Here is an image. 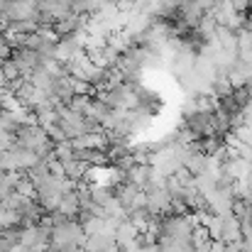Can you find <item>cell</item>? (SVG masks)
I'll return each mask as SVG.
<instances>
[{"label":"cell","mask_w":252,"mask_h":252,"mask_svg":"<svg viewBox=\"0 0 252 252\" xmlns=\"http://www.w3.org/2000/svg\"><path fill=\"white\" fill-rule=\"evenodd\" d=\"M142 252H159V245H157V243H145V245H142Z\"/></svg>","instance_id":"obj_9"},{"label":"cell","mask_w":252,"mask_h":252,"mask_svg":"<svg viewBox=\"0 0 252 252\" xmlns=\"http://www.w3.org/2000/svg\"><path fill=\"white\" fill-rule=\"evenodd\" d=\"M15 193H20L22 198H30V201H34L37 191H34V184H32V179H30L27 174H22V176L15 181Z\"/></svg>","instance_id":"obj_6"},{"label":"cell","mask_w":252,"mask_h":252,"mask_svg":"<svg viewBox=\"0 0 252 252\" xmlns=\"http://www.w3.org/2000/svg\"><path fill=\"white\" fill-rule=\"evenodd\" d=\"M57 213H62L64 218H74V220L79 218V213H81V203H79V193H76V189L62 196Z\"/></svg>","instance_id":"obj_4"},{"label":"cell","mask_w":252,"mask_h":252,"mask_svg":"<svg viewBox=\"0 0 252 252\" xmlns=\"http://www.w3.org/2000/svg\"><path fill=\"white\" fill-rule=\"evenodd\" d=\"M203 243H211V235H208V230H206L203 225H196V228L191 230V245L198 248V245H203Z\"/></svg>","instance_id":"obj_7"},{"label":"cell","mask_w":252,"mask_h":252,"mask_svg":"<svg viewBox=\"0 0 252 252\" xmlns=\"http://www.w3.org/2000/svg\"><path fill=\"white\" fill-rule=\"evenodd\" d=\"M152 174H155L152 164H135V167H130L123 174V184H132V186H137L140 191H145V189L150 186Z\"/></svg>","instance_id":"obj_1"},{"label":"cell","mask_w":252,"mask_h":252,"mask_svg":"<svg viewBox=\"0 0 252 252\" xmlns=\"http://www.w3.org/2000/svg\"><path fill=\"white\" fill-rule=\"evenodd\" d=\"M240 240H243V223L235 216H225L223 218V230H220V243L235 245Z\"/></svg>","instance_id":"obj_2"},{"label":"cell","mask_w":252,"mask_h":252,"mask_svg":"<svg viewBox=\"0 0 252 252\" xmlns=\"http://www.w3.org/2000/svg\"><path fill=\"white\" fill-rule=\"evenodd\" d=\"M220 2H225V5H230L235 12H240V15H245L248 10H250V0H220Z\"/></svg>","instance_id":"obj_8"},{"label":"cell","mask_w":252,"mask_h":252,"mask_svg":"<svg viewBox=\"0 0 252 252\" xmlns=\"http://www.w3.org/2000/svg\"><path fill=\"white\" fill-rule=\"evenodd\" d=\"M250 7H252V5H250Z\"/></svg>","instance_id":"obj_11"},{"label":"cell","mask_w":252,"mask_h":252,"mask_svg":"<svg viewBox=\"0 0 252 252\" xmlns=\"http://www.w3.org/2000/svg\"><path fill=\"white\" fill-rule=\"evenodd\" d=\"M37 12H47L57 22V20H64V17L71 15V5H69V0H39Z\"/></svg>","instance_id":"obj_3"},{"label":"cell","mask_w":252,"mask_h":252,"mask_svg":"<svg viewBox=\"0 0 252 252\" xmlns=\"http://www.w3.org/2000/svg\"><path fill=\"white\" fill-rule=\"evenodd\" d=\"M140 235V230L125 218V220H120L118 223V228H115V233H113V243L118 245V248H125L127 243H132L135 238Z\"/></svg>","instance_id":"obj_5"},{"label":"cell","mask_w":252,"mask_h":252,"mask_svg":"<svg viewBox=\"0 0 252 252\" xmlns=\"http://www.w3.org/2000/svg\"><path fill=\"white\" fill-rule=\"evenodd\" d=\"M250 2H252V0H250Z\"/></svg>","instance_id":"obj_10"}]
</instances>
